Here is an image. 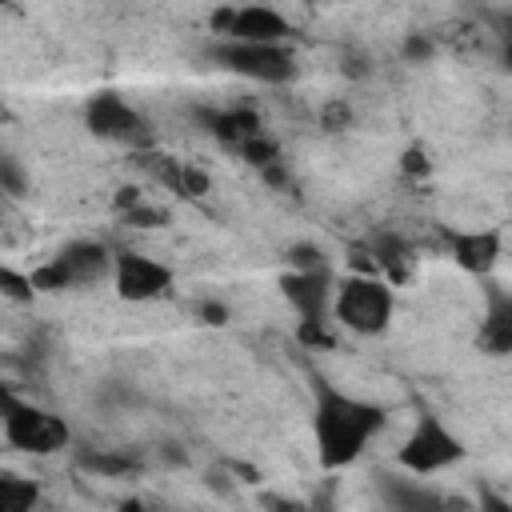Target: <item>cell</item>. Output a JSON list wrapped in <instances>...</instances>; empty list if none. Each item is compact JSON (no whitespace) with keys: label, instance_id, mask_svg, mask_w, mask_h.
<instances>
[{"label":"cell","instance_id":"obj_1","mask_svg":"<svg viewBox=\"0 0 512 512\" xmlns=\"http://www.w3.org/2000/svg\"><path fill=\"white\" fill-rule=\"evenodd\" d=\"M312 392H316L312 436H316L320 464L324 468H344L376 440V432H384L388 412L372 400H360V396H348V392L332 388L324 376H316Z\"/></svg>","mask_w":512,"mask_h":512},{"label":"cell","instance_id":"obj_2","mask_svg":"<svg viewBox=\"0 0 512 512\" xmlns=\"http://www.w3.org/2000/svg\"><path fill=\"white\" fill-rule=\"evenodd\" d=\"M396 312V296L388 288V280L376 276H344L336 280V296H332V316L356 332V336H376L392 324Z\"/></svg>","mask_w":512,"mask_h":512},{"label":"cell","instance_id":"obj_3","mask_svg":"<svg viewBox=\"0 0 512 512\" xmlns=\"http://www.w3.org/2000/svg\"><path fill=\"white\" fill-rule=\"evenodd\" d=\"M464 456H468L464 440H460L448 424H440V416L428 412V408L416 412V424H412V432L404 436V444H400V452H396L400 468L412 472V476L444 472V468L460 464Z\"/></svg>","mask_w":512,"mask_h":512},{"label":"cell","instance_id":"obj_4","mask_svg":"<svg viewBox=\"0 0 512 512\" xmlns=\"http://www.w3.org/2000/svg\"><path fill=\"white\" fill-rule=\"evenodd\" d=\"M116 268V256H108L104 244L96 240H72L64 244L48 264L32 268V288L36 292H64V288H80V284H96Z\"/></svg>","mask_w":512,"mask_h":512},{"label":"cell","instance_id":"obj_5","mask_svg":"<svg viewBox=\"0 0 512 512\" xmlns=\"http://www.w3.org/2000/svg\"><path fill=\"white\" fill-rule=\"evenodd\" d=\"M4 440L28 456H52L72 444V428L64 424V416L40 404L4 396Z\"/></svg>","mask_w":512,"mask_h":512},{"label":"cell","instance_id":"obj_6","mask_svg":"<svg viewBox=\"0 0 512 512\" xmlns=\"http://www.w3.org/2000/svg\"><path fill=\"white\" fill-rule=\"evenodd\" d=\"M212 60L224 72L256 80V84H288L296 76L292 52L280 48V44H232V40H220L212 48Z\"/></svg>","mask_w":512,"mask_h":512},{"label":"cell","instance_id":"obj_7","mask_svg":"<svg viewBox=\"0 0 512 512\" xmlns=\"http://www.w3.org/2000/svg\"><path fill=\"white\" fill-rule=\"evenodd\" d=\"M84 128L96 140H112V144H128V148H144L152 140L148 120L116 92H96L84 104Z\"/></svg>","mask_w":512,"mask_h":512},{"label":"cell","instance_id":"obj_8","mask_svg":"<svg viewBox=\"0 0 512 512\" xmlns=\"http://www.w3.org/2000/svg\"><path fill=\"white\" fill-rule=\"evenodd\" d=\"M212 32L220 40H232V44H280V40H288L292 24L276 8L248 4V8H216Z\"/></svg>","mask_w":512,"mask_h":512},{"label":"cell","instance_id":"obj_9","mask_svg":"<svg viewBox=\"0 0 512 512\" xmlns=\"http://www.w3.org/2000/svg\"><path fill=\"white\" fill-rule=\"evenodd\" d=\"M112 280H116V296L128 300V304H144V300H156V296L172 292V268L144 256V252H120L116 268H112Z\"/></svg>","mask_w":512,"mask_h":512},{"label":"cell","instance_id":"obj_10","mask_svg":"<svg viewBox=\"0 0 512 512\" xmlns=\"http://www.w3.org/2000/svg\"><path fill=\"white\" fill-rule=\"evenodd\" d=\"M280 292L284 300L296 308L300 324H324L328 304L336 296V280L328 268H312V272H284L280 276Z\"/></svg>","mask_w":512,"mask_h":512},{"label":"cell","instance_id":"obj_11","mask_svg":"<svg viewBox=\"0 0 512 512\" xmlns=\"http://www.w3.org/2000/svg\"><path fill=\"white\" fill-rule=\"evenodd\" d=\"M476 344L488 356H512V292H504L500 284H484V316Z\"/></svg>","mask_w":512,"mask_h":512},{"label":"cell","instance_id":"obj_12","mask_svg":"<svg viewBox=\"0 0 512 512\" xmlns=\"http://www.w3.org/2000/svg\"><path fill=\"white\" fill-rule=\"evenodd\" d=\"M204 124H208V132H212L224 148H232L236 156H244L256 140H264V124H260V116H256L252 108H220V112H204Z\"/></svg>","mask_w":512,"mask_h":512},{"label":"cell","instance_id":"obj_13","mask_svg":"<svg viewBox=\"0 0 512 512\" xmlns=\"http://www.w3.org/2000/svg\"><path fill=\"white\" fill-rule=\"evenodd\" d=\"M448 252L452 260L472 272V276H488L500 260V232L492 228H472V232H448Z\"/></svg>","mask_w":512,"mask_h":512},{"label":"cell","instance_id":"obj_14","mask_svg":"<svg viewBox=\"0 0 512 512\" xmlns=\"http://www.w3.org/2000/svg\"><path fill=\"white\" fill-rule=\"evenodd\" d=\"M380 496H384L388 512H460L456 500H448V496H440L416 480H404V476H384Z\"/></svg>","mask_w":512,"mask_h":512},{"label":"cell","instance_id":"obj_15","mask_svg":"<svg viewBox=\"0 0 512 512\" xmlns=\"http://www.w3.org/2000/svg\"><path fill=\"white\" fill-rule=\"evenodd\" d=\"M164 188H172L176 196H204L208 192V172L196 168V164H184V160H172V156H144L140 160Z\"/></svg>","mask_w":512,"mask_h":512},{"label":"cell","instance_id":"obj_16","mask_svg":"<svg viewBox=\"0 0 512 512\" xmlns=\"http://www.w3.org/2000/svg\"><path fill=\"white\" fill-rule=\"evenodd\" d=\"M36 504H40L36 480L12 476V472L0 476V512H36Z\"/></svg>","mask_w":512,"mask_h":512},{"label":"cell","instance_id":"obj_17","mask_svg":"<svg viewBox=\"0 0 512 512\" xmlns=\"http://www.w3.org/2000/svg\"><path fill=\"white\" fill-rule=\"evenodd\" d=\"M372 256H376V264L384 268V276H392V280H404L408 276V244L400 240V236H392V232H384V236H376L372 240Z\"/></svg>","mask_w":512,"mask_h":512},{"label":"cell","instance_id":"obj_18","mask_svg":"<svg viewBox=\"0 0 512 512\" xmlns=\"http://www.w3.org/2000/svg\"><path fill=\"white\" fill-rule=\"evenodd\" d=\"M76 464L84 472H100V476H128V472H140V460L128 456V452H80Z\"/></svg>","mask_w":512,"mask_h":512},{"label":"cell","instance_id":"obj_19","mask_svg":"<svg viewBox=\"0 0 512 512\" xmlns=\"http://www.w3.org/2000/svg\"><path fill=\"white\" fill-rule=\"evenodd\" d=\"M0 288L12 296V300H32V276H20V272H12V268H0Z\"/></svg>","mask_w":512,"mask_h":512},{"label":"cell","instance_id":"obj_20","mask_svg":"<svg viewBox=\"0 0 512 512\" xmlns=\"http://www.w3.org/2000/svg\"><path fill=\"white\" fill-rule=\"evenodd\" d=\"M288 260H292V272H312V268H328V264H324V252H316L312 244H296V248L288 252Z\"/></svg>","mask_w":512,"mask_h":512},{"label":"cell","instance_id":"obj_21","mask_svg":"<svg viewBox=\"0 0 512 512\" xmlns=\"http://www.w3.org/2000/svg\"><path fill=\"white\" fill-rule=\"evenodd\" d=\"M132 228H156V224H164L168 216H164V208H148V204H136V208H128V216H124Z\"/></svg>","mask_w":512,"mask_h":512},{"label":"cell","instance_id":"obj_22","mask_svg":"<svg viewBox=\"0 0 512 512\" xmlns=\"http://www.w3.org/2000/svg\"><path fill=\"white\" fill-rule=\"evenodd\" d=\"M296 336H300V344H308V348H332V344H336L324 324H300Z\"/></svg>","mask_w":512,"mask_h":512},{"label":"cell","instance_id":"obj_23","mask_svg":"<svg viewBox=\"0 0 512 512\" xmlns=\"http://www.w3.org/2000/svg\"><path fill=\"white\" fill-rule=\"evenodd\" d=\"M476 512H512V500H504L500 492L484 488V492H480V508H476Z\"/></svg>","mask_w":512,"mask_h":512},{"label":"cell","instance_id":"obj_24","mask_svg":"<svg viewBox=\"0 0 512 512\" xmlns=\"http://www.w3.org/2000/svg\"><path fill=\"white\" fill-rule=\"evenodd\" d=\"M500 52H504V68L512 72V16H500Z\"/></svg>","mask_w":512,"mask_h":512},{"label":"cell","instance_id":"obj_25","mask_svg":"<svg viewBox=\"0 0 512 512\" xmlns=\"http://www.w3.org/2000/svg\"><path fill=\"white\" fill-rule=\"evenodd\" d=\"M0 168H4V184H8V192L20 196V192H24V180H20V172H16V160H4Z\"/></svg>","mask_w":512,"mask_h":512},{"label":"cell","instance_id":"obj_26","mask_svg":"<svg viewBox=\"0 0 512 512\" xmlns=\"http://www.w3.org/2000/svg\"><path fill=\"white\" fill-rule=\"evenodd\" d=\"M432 52V44L424 40V36H408V44H404V56H412V60H424Z\"/></svg>","mask_w":512,"mask_h":512},{"label":"cell","instance_id":"obj_27","mask_svg":"<svg viewBox=\"0 0 512 512\" xmlns=\"http://www.w3.org/2000/svg\"><path fill=\"white\" fill-rule=\"evenodd\" d=\"M404 172H428L424 148H408V152H404Z\"/></svg>","mask_w":512,"mask_h":512},{"label":"cell","instance_id":"obj_28","mask_svg":"<svg viewBox=\"0 0 512 512\" xmlns=\"http://www.w3.org/2000/svg\"><path fill=\"white\" fill-rule=\"evenodd\" d=\"M200 316H204V324H224L228 320V308L208 300V304H200Z\"/></svg>","mask_w":512,"mask_h":512},{"label":"cell","instance_id":"obj_29","mask_svg":"<svg viewBox=\"0 0 512 512\" xmlns=\"http://www.w3.org/2000/svg\"><path fill=\"white\" fill-rule=\"evenodd\" d=\"M120 512H144V508H140V500H124Z\"/></svg>","mask_w":512,"mask_h":512}]
</instances>
